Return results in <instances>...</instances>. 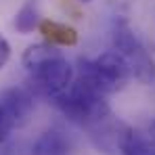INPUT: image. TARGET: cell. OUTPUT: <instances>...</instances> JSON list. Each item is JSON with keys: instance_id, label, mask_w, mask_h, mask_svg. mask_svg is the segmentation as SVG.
<instances>
[{"instance_id": "6da1fadb", "label": "cell", "mask_w": 155, "mask_h": 155, "mask_svg": "<svg viewBox=\"0 0 155 155\" xmlns=\"http://www.w3.org/2000/svg\"><path fill=\"white\" fill-rule=\"evenodd\" d=\"M21 63L29 74L27 88L34 94L48 97L51 101L63 94L74 82V67L67 63L61 51H57V46L48 42L27 46Z\"/></svg>"}, {"instance_id": "277c9868", "label": "cell", "mask_w": 155, "mask_h": 155, "mask_svg": "<svg viewBox=\"0 0 155 155\" xmlns=\"http://www.w3.org/2000/svg\"><path fill=\"white\" fill-rule=\"evenodd\" d=\"M111 44H113V51L126 59L132 78H136L143 84H151L155 80L153 57L147 52L143 42L136 38V34L128 27L126 21H115V25L111 29Z\"/></svg>"}, {"instance_id": "8992f818", "label": "cell", "mask_w": 155, "mask_h": 155, "mask_svg": "<svg viewBox=\"0 0 155 155\" xmlns=\"http://www.w3.org/2000/svg\"><path fill=\"white\" fill-rule=\"evenodd\" d=\"M69 153H71V140L59 128L44 130L36 138V143L31 145V155H69Z\"/></svg>"}, {"instance_id": "5b68a950", "label": "cell", "mask_w": 155, "mask_h": 155, "mask_svg": "<svg viewBox=\"0 0 155 155\" xmlns=\"http://www.w3.org/2000/svg\"><path fill=\"white\" fill-rule=\"evenodd\" d=\"M0 105L4 107L8 120L15 128L23 126L34 109V92L27 86H15L0 92Z\"/></svg>"}, {"instance_id": "8fae6325", "label": "cell", "mask_w": 155, "mask_h": 155, "mask_svg": "<svg viewBox=\"0 0 155 155\" xmlns=\"http://www.w3.org/2000/svg\"><path fill=\"white\" fill-rule=\"evenodd\" d=\"M8 59H11V44H8V40L0 34V69L8 63Z\"/></svg>"}, {"instance_id": "3957f363", "label": "cell", "mask_w": 155, "mask_h": 155, "mask_svg": "<svg viewBox=\"0 0 155 155\" xmlns=\"http://www.w3.org/2000/svg\"><path fill=\"white\" fill-rule=\"evenodd\" d=\"M76 78H82L84 82H88L103 94H111V92L120 90L132 78V71H130L126 59L111 48L97 59H80Z\"/></svg>"}, {"instance_id": "52a82bcc", "label": "cell", "mask_w": 155, "mask_h": 155, "mask_svg": "<svg viewBox=\"0 0 155 155\" xmlns=\"http://www.w3.org/2000/svg\"><path fill=\"white\" fill-rule=\"evenodd\" d=\"M117 151L122 155H155V138L147 130L126 126Z\"/></svg>"}, {"instance_id": "7a4b0ae2", "label": "cell", "mask_w": 155, "mask_h": 155, "mask_svg": "<svg viewBox=\"0 0 155 155\" xmlns=\"http://www.w3.org/2000/svg\"><path fill=\"white\" fill-rule=\"evenodd\" d=\"M105 97L107 94L90 86L88 82H84L82 78H74L71 86L63 94L54 97L52 103L69 122L88 130L90 126L111 115V107Z\"/></svg>"}, {"instance_id": "7c38bea8", "label": "cell", "mask_w": 155, "mask_h": 155, "mask_svg": "<svg viewBox=\"0 0 155 155\" xmlns=\"http://www.w3.org/2000/svg\"><path fill=\"white\" fill-rule=\"evenodd\" d=\"M80 2H90V0H80Z\"/></svg>"}, {"instance_id": "9c48e42d", "label": "cell", "mask_w": 155, "mask_h": 155, "mask_svg": "<svg viewBox=\"0 0 155 155\" xmlns=\"http://www.w3.org/2000/svg\"><path fill=\"white\" fill-rule=\"evenodd\" d=\"M42 23L40 19V11H38V0H25L23 6L17 11L13 25L19 34H31L34 29H38Z\"/></svg>"}, {"instance_id": "ba28073f", "label": "cell", "mask_w": 155, "mask_h": 155, "mask_svg": "<svg viewBox=\"0 0 155 155\" xmlns=\"http://www.w3.org/2000/svg\"><path fill=\"white\" fill-rule=\"evenodd\" d=\"M38 29L44 36V40L52 46H76L78 44V31L67 23H59V21H52V19H42Z\"/></svg>"}, {"instance_id": "30bf717a", "label": "cell", "mask_w": 155, "mask_h": 155, "mask_svg": "<svg viewBox=\"0 0 155 155\" xmlns=\"http://www.w3.org/2000/svg\"><path fill=\"white\" fill-rule=\"evenodd\" d=\"M15 128L13 126V122L8 120V115H6V111H4V107L0 105V143H4L6 138H8V134H11V130Z\"/></svg>"}]
</instances>
